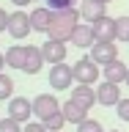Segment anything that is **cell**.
Instances as JSON below:
<instances>
[{
  "mask_svg": "<svg viewBox=\"0 0 129 132\" xmlns=\"http://www.w3.org/2000/svg\"><path fill=\"white\" fill-rule=\"evenodd\" d=\"M77 25H80V8H63V11H55L47 36L55 39V41H69Z\"/></svg>",
  "mask_w": 129,
  "mask_h": 132,
  "instance_id": "cell-1",
  "label": "cell"
},
{
  "mask_svg": "<svg viewBox=\"0 0 129 132\" xmlns=\"http://www.w3.org/2000/svg\"><path fill=\"white\" fill-rule=\"evenodd\" d=\"M72 72H74V82H82V85H93L99 80V63L93 58H80L72 66Z\"/></svg>",
  "mask_w": 129,
  "mask_h": 132,
  "instance_id": "cell-2",
  "label": "cell"
},
{
  "mask_svg": "<svg viewBox=\"0 0 129 132\" xmlns=\"http://www.w3.org/2000/svg\"><path fill=\"white\" fill-rule=\"evenodd\" d=\"M72 82H74L72 66H66V61H63V63H52V69H49V88L69 91V88H72Z\"/></svg>",
  "mask_w": 129,
  "mask_h": 132,
  "instance_id": "cell-3",
  "label": "cell"
},
{
  "mask_svg": "<svg viewBox=\"0 0 129 132\" xmlns=\"http://www.w3.org/2000/svg\"><path fill=\"white\" fill-rule=\"evenodd\" d=\"M61 110V102H58L52 94H39V96L33 99V116L39 118V121H47L49 116H55Z\"/></svg>",
  "mask_w": 129,
  "mask_h": 132,
  "instance_id": "cell-4",
  "label": "cell"
},
{
  "mask_svg": "<svg viewBox=\"0 0 129 132\" xmlns=\"http://www.w3.org/2000/svg\"><path fill=\"white\" fill-rule=\"evenodd\" d=\"M8 116L19 124H28L33 116V99L28 96H11L8 99Z\"/></svg>",
  "mask_w": 129,
  "mask_h": 132,
  "instance_id": "cell-5",
  "label": "cell"
},
{
  "mask_svg": "<svg viewBox=\"0 0 129 132\" xmlns=\"http://www.w3.org/2000/svg\"><path fill=\"white\" fill-rule=\"evenodd\" d=\"M33 30L30 25V14H25V11H14V14L8 16V36L11 39H28V33Z\"/></svg>",
  "mask_w": 129,
  "mask_h": 132,
  "instance_id": "cell-6",
  "label": "cell"
},
{
  "mask_svg": "<svg viewBox=\"0 0 129 132\" xmlns=\"http://www.w3.org/2000/svg\"><path fill=\"white\" fill-rule=\"evenodd\" d=\"M121 99H124V96H121V88H118V82L105 80V82L96 88V102H99V105H105V107H115Z\"/></svg>",
  "mask_w": 129,
  "mask_h": 132,
  "instance_id": "cell-7",
  "label": "cell"
},
{
  "mask_svg": "<svg viewBox=\"0 0 129 132\" xmlns=\"http://www.w3.org/2000/svg\"><path fill=\"white\" fill-rule=\"evenodd\" d=\"M91 58H93L99 66H107L110 61L118 58V44H113V41H96V44L91 47Z\"/></svg>",
  "mask_w": 129,
  "mask_h": 132,
  "instance_id": "cell-8",
  "label": "cell"
},
{
  "mask_svg": "<svg viewBox=\"0 0 129 132\" xmlns=\"http://www.w3.org/2000/svg\"><path fill=\"white\" fill-rule=\"evenodd\" d=\"M41 52H44V61L47 63H63L66 61V41H55V39H47L41 44Z\"/></svg>",
  "mask_w": 129,
  "mask_h": 132,
  "instance_id": "cell-9",
  "label": "cell"
},
{
  "mask_svg": "<svg viewBox=\"0 0 129 132\" xmlns=\"http://www.w3.org/2000/svg\"><path fill=\"white\" fill-rule=\"evenodd\" d=\"M69 41H72L74 47H80V50L93 47V44H96V33H93L91 22H80L77 28H74V33H72V39H69Z\"/></svg>",
  "mask_w": 129,
  "mask_h": 132,
  "instance_id": "cell-10",
  "label": "cell"
},
{
  "mask_svg": "<svg viewBox=\"0 0 129 132\" xmlns=\"http://www.w3.org/2000/svg\"><path fill=\"white\" fill-rule=\"evenodd\" d=\"M52 16H55V11L47 8V6L33 8V11H30V25H33V30H36V33H47L49 25H52Z\"/></svg>",
  "mask_w": 129,
  "mask_h": 132,
  "instance_id": "cell-11",
  "label": "cell"
},
{
  "mask_svg": "<svg viewBox=\"0 0 129 132\" xmlns=\"http://www.w3.org/2000/svg\"><path fill=\"white\" fill-rule=\"evenodd\" d=\"M105 14H107V3H102V0H82L80 3V16L85 22H96Z\"/></svg>",
  "mask_w": 129,
  "mask_h": 132,
  "instance_id": "cell-12",
  "label": "cell"
},
{
  "mask_svg": "<svg viewBox=\"0 0 129 132\" xmlns=\"http://www.w3.org/2000/svg\"><path fill=\"white\" fill-rule=\"evenodd\" d=\"M61 113H63L66 124H74V127H77V124H82L85 118H88V110H85L82 105H77L74 99H66L63 105H61Z\"/></svg>",
  "mask_w": 129,
  "mask_h": 132,
  "instance_id": "cell-13",
  "label": "cell"
},
{
  "mask_svg": "<svg viewBox=\"0 0 129 132\" xmlns=\"http://www.w3.org/2000/svg\"><path fill=\"white\" fill-rule=\"evenodd\" d=\"M44 63H47V61H44V52H41V47H33V44H28L22 72H25V74H39Z\"/></svg>",
  "mask_w": 129,
  "mask_h": 132,
  "instance_id": "cell-14",
  "label": "cell"
},
{
  "mask_svg": "<svg viewBox=\"0 0 129 132\" xmlns=\"http://www.w3.org/2000/svg\"><path fill=\"white\" fill-rule=\"evenodd\" d=\"M93 33H96V41H115V19L113 16H102L96 22H91Z\"/></svg>",
  "mask_w": 129,
  "mask_h": 132,
  "instance_id": "cell-15",
  "label": "cell"
},
{
  "mask_svg": "<svg viewBox=\"0 0 129 132\" xmlns=\"http://www.w3.org/2000/svg\"><path fill=\"white\" fill-rule=\"evenodd\" d=\"M126 72H129V66L124 63V61H110L107 66H102V74H105V80H110V82H126Z\"/></svg>",
  "mask_w": 129,
  "mask_h": 132,
  "instance_id": "cell-16",
  "label": "cell"
},
{
  "mask_svg": "<svg viewBox=\"0 0 129 132\" xmlns=\"http://www.w3.org/2000/svg\"><path fill=\"white\" fill-rule=\"evenodd\" d=\"M77 105H82L85 110H91V107L96 105V91L91 88V85H82V82H77V88H72V96Z\"/></svg>",
  "mask_w": 129,
  "mask_h": 132,
  "instance_id": "cell-17",
  "label": "cell"
},
{
  "mask_svg": "<svg viewBox=\"0 0 129 132\" xmlns=\"http://www.w3.org/2000/svg\"><path fill=\"white\" fill-rule=\"evenodd\" d=\"M25 52H28V44H11V47L3 52V55H6V66L22 72V66H25Z\"/></svg>",
  "mask_w": 129,
  "mask_h": 132,
  "instance_id": "cell-18",
  "label": "cell"
},
{
  "mask_svg": "<svg viewBox=\"0 0 129 132\" xmlns=\"http://www.w3.org/2000/svg\"><path fill=\"white\" fill-rule=\"evenodd\" d=\"M115 41H129V16L115 19Z\"/></svg>",
  "mask_w": 129,
  "mask_h": 132,
  "instance_id": "cell-19",
  "label": "cell"
},
{
  "mask_svg": "<svg viewBox=\"0 0 129 132\" xmlns=\"http://www.w3.org/2000/svg\"><path fill=\"white\" fill-rule=\"evenodd\" d=\"M11 96H14V80L0 72V102L3 99H11Z\"/></svg>",
  "mask_w": 129,
  "mask_h": 132,
  "instance_id": "cell-20",
  "label": "cell"
},
{
  "mask_svg": "<svg viewBox=\"0 0 129 132\" xmlns=\"http://www.w3.org/2000/svg\"><path fill=\"white\" fill-rule=\"evenodd\" d=\"M63 124H66V118H63V113L58 110L55 116H49L47 121H44V127H47L49 132H61V129H63Z\"/></svg>",
  "mask_w": 129,
  "mask_h": 132,
  "instance_id": "cell-21",
  "label": "cell"
},
{
  "mask_svg": "<svg viewBox=\"0 0 129 132\" xmlns=\"http://www.w3.org/2000/svg\"><path fill=\"white\" fill-rule=\"evenodd\" d=\"M0 132H22V124L14 121L11 116H6V118H0Z\"/></svg>",
  "mask_w": 129,
  "mask_h": 132,
  "instance_id": "cell-22",
  "label": "cell"
},
{
  "mask_svg": "<svg viewBox=\"0 0 129 132\" xmlns=\"http://www.w3.org/2000/svg\"><path fill=\"white\" fill-rule=\"evenodd\" d=\"M77 132H105V129H102V124L96 118H85L82 124H77Z\"/></svg>",
  "mask_w": 129,
  "mask_h": 132,
  "instance_id": "cell-23",
  "label": "cell"
},
{
  "mask_svg": "<svg viewBox=\"0 0 129 132\" xmlns=\"http://www.w3.org/2000/svg\"><path fill=\"white\" fill-rule=\"evenodd\" d=\"M47 3V8H52V11H63V8H74L77 6V0H44Z\"/></svg>",
  "mask_w": 129,
  "mask_h": 132,
  "instance_id": "cell-24",
  "label": "cell"
},
{
  "mask_svg": "<svg viewBox=\"0 0 129 132\" xmlns=\"http://www.w3.org/2000/svg\"><path fill=\"white\" fill-rule=\"evenodd\" d=\"M115 116H118L121 121H129V99H121V102L115 105Z\"/></svg>",
  "mask_w": 129,
  "mask_h": 132,
  "instance_id": "cell-25",
  "label": "cell"
},
{
  "mask_svg": "<svg viewBox=\"0 0 129 132\" xmlns=\"http://www.w3.org/2000/svg\"><path fill=\"white\" fill-rule=\"evenodd\" d=\"M22 132H49V129L44 127V121H28L22 124Z\"/></svg>",
  "mask_w": 129,
  "mask_h": 132,
  "instance_id": "cell-26",
  "label": "cell"
},
{
  "mask_svg": "<svg viewBox=\"0 0 129 132\" xmlns=\"http://www.w3.org/2000/svg\"><path fill=\"white\" fill-rule=\"evenodd\" d=\"M8 16H11V14L0 8V33H3V30H8Z\"/></svg>",
  "mask_w": 129,
  "mask_h": 132,
  "instance_id": "cell-27",
  "label": "cell"
},
{
  "mask_svg": "<svg viewBox=\"0 0 129 132\" xmlns=\"http://www.w3.org/2000/svg\"><path fill=\"white\" fill-rule=\"evenodd\" d=\"M11 3H14V6H19V8H22V6H30L33 0H11Z\"/></svg>",
  "mask_w": 129,
  "mask_h": 132,
  "instance_id": "cell-28",
  "label": "cell"
},
{
  "mask_svg": "<svg viewBox=\"0 0 129 132\" xmlns=\"http://www.w3.org/2000/svg\"><path fill=\"white\" fill-rule=\"evenodd\" d=\"M3 66H6V55L0 52V72H3Z\"/></svg>",
  "mask_w": 129,
  "mask_h": 132,
  "instance_id": "cell-29",
  "label": "cell"
},
{
  "mask_svg": "<svg viewBox=\"0 0 129 132\" xmlns=\"http://www.w3.org/2000/svg\"><path fill=\"white\" fill-rule=\"evenodd\" d=\"M126 85H129V72H126Z\"/></svg>",
  "mask_w": 129,
  "mask_h": 132,
  "instance_id": "cell-30",
  "label": "cell"
},
{
  "mask_svg": "<svg viewBox=\"0 0 129 132\" xmlns=\"http://www.w3.org/2000/svg\"><path fill=\"white\" fill-rule=\"evenodd\" d=\"M102 3H113V0H102Z\"/></svg>",
  "mask_w": 129,
  "mask_h": 132,
  "instance_id": "cell-31",
  "label": "cell"
},
{
  "mask_svg": "<svg viewBox=\"0 0 129 132\" xmlns=\"http://www.w3.org/2000/svg\"><path fill=\"white\" fill-rule=\"evenodd\" d=\"M110 132H118V129H110Z\"/></svg>",
  "mask_w": 129,
  "mask_h": 132,
  "instance_id": "cell-32",
  "label": "cell"
}]
</instances>
